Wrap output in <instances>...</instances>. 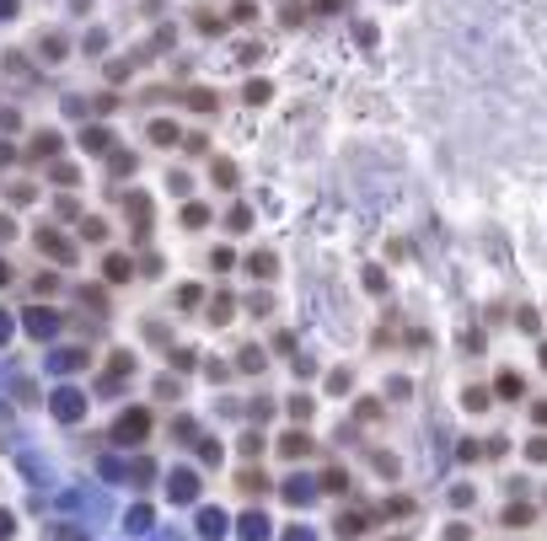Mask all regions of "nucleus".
Returning <instances> with one entry per match:
<instances>
[{"instance_id": "1", "label": "nucleus", "mask_w": 547, "mask_h": 541, "mask_svg": "<svg viewBox=\"0 0 547 541\" xmlns=\"http://www.w3.org/2000/svg\"><path fill=\"white\" fill-rule=\"evenodd\" d=\"M145 434H150V413H145V407H134V413H123V418L113 423V440H119V445L145 440Z\"/></svg>"}, {"instance_id": "2", "label": "nucleus", "mask_w": 547, "mask_h": 541, "mask_svg": "<svg viewBox=\"0 0 547 541\" xmlns=\"http://www.w3.org/2000/svg\"><path fill=\"white\" fill-rule=\"evenodd\" d=\"M166 493H172L177 504H188L193 493H199V482H193V472H172V477H166Z\"/></svg>"}, {"instance_id": "3", "label": "nucleus", "mask_w": 547, "mask_h": 541, "mask_svg": "<svg viewBox=\"0 0 547 541\" xmlns=\"http://www.w3.org/2000/svg\"><path fill=\"white\" fill-rule=\"evenodd\" d=\"M38 247L49 252V258H60V263H70V258H76V252H70V241H64V236H54V231H43V236H38Z\"/></svg>"}, {"instance_id": "4", "label": "nucleus", "mask_w": 547, "mask_h": 541, "mask_svg": "<svg viewBox=\"0 0 547 541\" xmlns=\"http://www.w3.org/2000/svg\"><path fill=\"white\" fill-rule=\"evenodd\" d=\"M102 268H107V279H113V284H123V279H134V263L123 258V252H113V258L102 263Z\"/></svg>"}, {"instance_id": "5", "label": "nucleus", "mask_w": 547, "mask_h": 541, "mask_svg": "<svg viewBox=\"0 0 547 541\" xmlns=\"http://www.w3.org/2000/svg\"><path fill=\"white\" fill-rule=\"evenodd\" d=\"M54 413H60V418H81V391H60V397H54Z\"/></svg>"}, {"instance_id": "6", "label": "nucleus", "mask_w": 547, "mask_h": 541, "mask_svg": "<svg viewBox=\"0 0 547 541\" xmlns=\"http://www.w3.org/2000/svg\"><path fill=\"white\" fill-rule=\"evenodd\" d=\"M242 536L247 541H268V515H247V520H242Z\"/></svg>"}, {"instance_id": "7", "label": "nucleus", "mask_w": 547, "mask_h": 541, "mask_svg": "<svg viewBox=\"0 0 547 541\" xmlns=\"http://www.w3.org/2000/svg\"><path fill=\"white\" fill-rule=\"evenodd\" d=\"M27 327H33L38 338H49V332H54L60 321H54V311H27Z\"/></svg>"}, {"instance_id": "8", "label": "nucleus", "mask_w": 547, "mask_h": 541, "mask_svg": "<svg viewBox=\"0 0 547 541\" xmlns=\"http://www.w3.org/2000/svg\"><path fill=\"white\" fill-rule=\"evenodd\" d=\"M247 268H252L258 279H268V274L279 268V258H274V252H252V258H247Z\"/></svg>"}, {"instance_id": "9", "label": "nucleus", "mask_w": 547, "mask_h": 541, "mask_svg": "<svg viewBox=\"0 0 547 541\" xmlns=\"http://www.w3.org/2000/svg\"><path fill=\"white\" fill-rule=\"evenodd\" d=\"M494 391H499V397H521V391H526V381H521L515 370H505V375L494 381Z\"/></svg>"}, {"instance_id": "10", "label": "nucleus", "mask_w": 547, "mask_h": 541, "mask_svg": "<svg viewBox=\"0 0 547 541\" xmlns=\"http://www.w3.org/2000/svg\"><path fill=\"white\" fill-rule=\"evenodd\" d=\"M279 450H284V456H306V450H311V440H306L301 429H290V434L279 440Z\"/></svg>"}, {"instance_id": "11", "label": "nucleus", "mask_w": 547, "mask_h": 541, "mask_svg": "<svg viewBox=\"0 0 547 541\" xmlns=\"http://www.w3.org/2000/svg\"><path fill=\"white\" fill-rule=\"evenodd\" d=\"M220 531H225V515L220 509H204L199 515V536H220Z\"/></svg>"}, {"instance_id": "12", "label": "nucleus", "mask_w": 547, "mask_h": 541, "mask_svg": "<svg viewBox=\"0 0 547 541\" xmlns=\"http://www.w3.org/2000/svg\"><path fill=\"white\" fill-rule=\"evenodd\" d=\"M338 536H344V541L365 536V515H338Z\"/></svg>"}, {"instance_id": "13", "label": "nucleus", "mask_w": 547, "mask_h": 541, "mask_svg": "<svg viewBox=\"0 0 547 541\" xmlns=\"http://www.w3.org/2000/svg\"><path fill=\"white\" fill-rule=\"evenodd\" d=\"M150 140H156V145H172V140H177V123H172V118H156V123H150Z\"/></svg>"}, {"instance_id": "14", "label": "nucleus", "mask_w": 547, "mask_h": 541, "mask_svg": "<svg viewBox=\"0 0 547 541\" xmlns=\"http://www.w3.org/2000/svg\"><path fill=\"white\" fill-rule=\"evenodd\" d=\"M284 499H290V504H306V499H311V482H306V477L284 482Z\"/></svg>"}, {"instance_id": "15", "label": "nucleus", "mask_w": 547, "mask_h": 541, "mask_svg": "<svg viewBox=\"0 0 547 541\" xmlns=\"http://www.w3.org/2000/svg\"><path fill=\"white\" fill-rule=\"evenodd\" d=\"M231 311H236L231 295H215V301H209V317H215V321H231Z\"/></svg>"}, {"instance_id": "16", "label": "nucleus", "mask_w": 547, "mask_h": 541, "mask_svg": "<svg viewBox=\"0 0 547 541\" xmlns=\"http://www.w3.org/2000/svg\"><path fill=\"white\" fill-rule=\"evenodd\" d=\"M344 466H327V472H322V488H327V493H344Z\"/></svg>"}, {"instance_id": "17", "label": "nucleus", "mask_w": 547, "mask_h": 541, "mask_svg": "<svg viewBox=\"0 0 547 541\" xmlns=\"http://www.w3.org/2000/svg\"><path fill=\"white\" fill-rule=\"evenodd\" d=\"M263 488H268L263 472H242V493H263Z\"/></svg>"}, {"instance_id": "18", "label": "nucleus", "mask_w": 547, "mask_h": 541, "mask_svg": "<svg viewBox=\"0 0 547 541\" xmlns=\"http://www.w3.org/2000/svg\"><path fill=\"white\" fill-rule=\"evenodd\" d=\"M467 407H472V413H483V407H488V391H483V386H467Z\"/></svg>"}, {"instance_id": "19", "label": "nucleus", "mask_w": 547, "mask_h": 541, "mask_svg": "<svg viewBox=\"0 0 547 541\" xmlns=\"http://www.w3.org/2000/svg\"><path fill=\"white\" fill-rule=\"evenodd\" d=\"M215 182H220V188H231V182H236V166H231V161H215Z\"/></svg>"}, {"instance_id": "20", "label": "nucleus", "mask_w": 547, "mask_h": 541, "mask_svg": "<svg viewBox=\"0 0 547 541\" xmlns=\"http://www.w3.org/2000/svg\"><path fill=\"white\" fill-rule=\"evenodd\" d=\"M81 145H86V150H107V134H102V129H86Z\"/></svg>"}, {"instance_id": "21", "label": "nucleus", "mask_w": 547, "mask_h": 541, "mask_svg": "<svg viewBox=\"0 0 547 541\" xmlns=\"http://www.w3.org/2000/svg\"><path fill=\"white\" fill-rule=\"evenodd\" d=\"M505 520H510V525H526V520H531V509H526V504H510Z\"/></svg>"}, {"instance_id": "22", "label": "nucleus", "mask_w": 547, "mask_h": 541, "mask_svg": "<svg viewBox=\"0 0 547 541\" xmlns=\"http://www.w3.org/2000/svg\"><path fill=\"white\" fill-rule=\"evenodd\" d=\"M290 418H311V397H290Z\"/></svg>"}, {"instance_id": "23", "label": "nucleus", "mask_w": 547, "mask_h": 541, "mask_svg": "<svg viewBox=\"0 0 547 541\" xmlns=\"http://www.w3.org/2000/svg\"><path fill=\"white\" fill-rule=\"evenodd\" d=\"M515 321H521V332H537V311H531V305H521V311H515Z\"/></svg>"}, {"instance_id": "24", "label": "nucleus", "mask_w": 547, "mask_h": 541, "mask_svg": "<svg viewBox=\"0 0 547 541\" xmlns=\"http://www.w3.org/2000/svg\"><path fill=\"white\" fill-rule=\"evenodd\" d=\"M81 236H86V241H102V236H107V225H102V220H86Z\"/></svg>"}, {"instance_id": "25", "label": "nucleus", "mask_w": 547, "mask_h": 541, "mask_svg": "<svg viewBox=\"0 0 547 541\" xmlns=\"http://www.w3.org/2000/svg\"><path fill=\"white\" fill-rule=\"evenodd\" d=\"M247 102H268V80H252V86H247Z\"/></svg>"}, {"instance_id": "26", "label": "nucleus", "mask_w": 547, "mask_h": 541, "mask_svg": "<svg viewBox=\"0 0 547 541\" xmlns=\"http://www.w3.org/2000/svg\"><path fill=\"white\" fill-rule=\"evenodd\" d=\"M11 531H17V520H11V515H6V509H0V541L11 536Z\"/></svg>"}, {"instance_id": "27", "label": "nucleus", "mask_w": 547, "mask_h": 541, "mask_svg": "<svg viewBox=\"0 0 547 541\" xmlns=\"http://www.w3.org/2000/svg\"><path fill=\"white\" fill-rule=\"evenodd\" d=\"M531 461H547V440H531Z\"/></svg>"}, {"instance_id": "28", "label": "nucleus", "mask_w": 547, "mask_h": 541, "mask_svg": "<svg viewBox=\"0 0 547 541\" xmlns=\"http://www.w3.org/2000/svg\"><path fill=\"white\" fill-rule=\"evenodd\" d=\"M11 338V317H6V311H0V343Z\"/></svg>"}, {"instance_id": "29", "label": "nucleus", "mask_w": 547, "mask_h": 541, "mask_svg": "<svg viewBox=\"0 0 547 541\" xmlns=\"http://www.w3.org/2000/svg\"><path fill=\"white\" fill-rule=\"evenodd\" d=\"M537 418H542V423H547V402H542V407H537Z\"/></svg>"}, {"instance_id": "30", "label": "nucleus", "mask_w": 547, "mask_h": 541, "mask_svg": "<svg viewBox=\"0 0 547 541\" xmlns=\"http://www.w3.org/2000/svg\"><path fill=\"white\" fill-rule=\"evenodd\" d=\"M0 284H6V263H0Z\"/></svg>"}, {"instance_id": "31", "label": "nucleus", "mask_w": 547, "mask_h": 541, "mask_svg": "<svg viewBox=\"0 0 547 541\" xmlns=\"http://www.w3.org/2000/svg\"><path fill=\"white\" fill-rule=\"evenodd\" d=\"M542 364H547V343H542Z\"/></svg>"}]
</instances>
